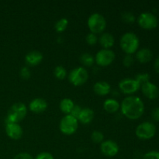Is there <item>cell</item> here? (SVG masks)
Masks as SVG:
<instances>
[{
    "label": "cell",
    "instance_id": "1",
    "mask_svg": "<svg viewBox=\"0 0 159 159\" xmlns=\"http://www.w3.org/2000/svg\"><path fill=\"white\" fill-rule=\"evenodd\" d=\"M123 114L130 120H138L144 114V103L137 96H128L124 98L120 104Z\"/></svg>",
    "mask_w": 159,
    "mask_h": 159
},
{
    "label": "cell",
    "instance_id": "2",
    "mask_svg": "<svg viewBox=\"0 0 159 159\" xmlns=\"http://www.w3.org/2000/svg\"><path fill=\"white\" fill-rule=\"evenodd\" d=\"M120 44L126 54H133L136 53L139 48L140 40L134 33L126 32L120 37Z\"/></svg>",
    "mask_w": 159,
    "mask_h": 159
},
{
    "label": "cell",
    "instance_id": "3",
    "mask_svg": "<svg viewBox=\"0 0 159 159\" xmlns=\"http://www.w3.org/2000/svg\"><path fill=\"white\" fill-rule=\"evenodd\" d=\"M27 113V107L23 102H16L9 108L7 116L6 118V124L7 123H17L23 120Z\"/></svg>",
    "mask_w": 159,
    "mask_h": 159
},
{
    "label": "cell",
    "instance_id": "4",
    "mask_svg": "<svg viewBox=\"0 0 159 159\" xmlns=\"http://www.w3.org/2000/svg\"><path fill=\"white\" fill-rule=\"evenodd\" d=\"M88 26L90 32L94 34H102L107 27L106 18L99 12H93L89 16L88 19Z\"/></svg>",
    "mask_w": 159,
    "mask_h": 159
},
{
    "label": "cell",
    "instance_id": "5",
    "mask_svg": "<svg viewBox=\"0 0 159 159\" xmlns=\"http://www.w3.org/2000/svg\"><path fill=\"white\" fill-rule=\"evenodd\" d=\"M79 127V120L77 118L71 114L65 115L61 120L59 124V129L61 131L66 135H71L75 133Z\"/></svg>",
    "mask_w": 159,
    "mask_h": 159
},
{
    "label": "cell",
    "instance_id": "6",
    "mask_svg": "<svg viewBox=\"0 0 159 159\" xmlns=\"http://www.w3.org/2000/svg\"><path fill=\"white\" fill-rule=\"evenodd\" d=\"M89 72L85 67H76L68 74V80L75 86H79L87 82Z\"/></svg>",
    "mask_w": 159,
    "mask_h": 159
},
{
    "label": "cell",
    "instance_id": "7",
    "mask_svg": "<svg viewBox=\"0 0 159 159\" xmlns=\"http://www.w3.org/2000/svg\"><path fill=\"white\" fill-rule=\"evenodd\" d=\"M156 134V127L150 121H145L137 127L135 134L139 139L149 140L152 139Z\"/></svg>",
    "mask_w": 159,
    "mask_h": 159
},
{
    "label": "cell",
    "instance_id": "8",
    "mask_svg": "<svg viewBox=\"0 0 159 159\" xmlns=\"http://www.w3.org/2000/svg\"><path fill=\"white\" fill-rule=\"evenodd\" d=\"M138 23L143 29L152 30L158 26V20L154 13L150 12H144L140 14L138 16Z\"/></svg>",
    "mask_w": 159,
    "mask_h": 159
},
{
    "label": "cell",
    "instance_id": "9",
    "mask_svg": "<svg viewBox=\"0 0 159 159\" xmlns=\"http://www.w3.org/2000/svg\"><path fill=\"white\" fill-rule=\"evenodd\" d=\"M116 57L114 51H112L111 49H102L99 50L96 53L95 56V62L99 66H108L110 64L113 62Z\"/></svg>",
    "mask_w": 159,
    "mask_h": 159
},
{
    "label": "cell",
    "instance_id": "10",
    "mask_svg": "<svg viewBox=\"0 0 159 159\" xmlns=\"http://www.w3.org/2000/svg\"><path fill=\"white\" fill-rule=\"evenodd\" d=\"M119 88L124 94L132 96L141 89V85L132 78H125L119 82Z\"/></svg>",
    "mask_w": 159,
    "mask_h": 159
},
{
    "label": "cell",
    "instance_id": "11",
    "mask_svg": "<svg viewBox=\"0 0 159 159\" xmlns=\"http://www.w3.org/2000/svg\"><path fill=\"white\" fill-rule=\"evenodd\" d=\"M119 145L113 140H107L101 143L100 150L104 155L107 157H113L119 152Z\"/></svg>",
    "mask_w": 159,
    "mask_h": 159
},
{
    "label": "cell",
    "instance_id": "12",
    "mask_svg": "<svg viewBox=\"0 0 159 159\" xmlns=\"http://www.w3.org/2000/svg\"><path fill=\"white\" fill-rule=\"evenodd\" d=\"M143 94L151 100L157 99L159 96V89L155 84L148 82L141 85Z\"/></svg>",
    "mask_w": 159,
    "mask_h": 159
},
{
    "label": "cell",
    "instance_id": "13",
    "mask_svg": "<svg viewBox=\"0 0 159 159\" xmlns=\"http://www.w3.org/2000/svg\"><path fill=\"white\" fill-rule=\"evenodd\" d=\"M6 133L11 139L18 140L23 136V130L17 123H7L6 124Z\"/></svg>",
    "mask_w": 159,
    "mask_h": 159
},
{
    "label": "cell",
    "instance_id": "14",
    "mask_svg": "<svg viewBox=\"0 0 159 159\" xmlns=\"http://www.w3.org/2000/svg\"><path fill=\"white\" fill-rule=\"evenodd\" d=\"M48 102L43 98H35L29 104V108L33 113H41L48 108Z\"/></svg>",
    "mask_w": 159,
    "mask_h": 159
},
{
    "label": "cell",
    "instance_id": "15",
    "mask_svg": "<svg viewBox=\"0 0 159 159\" xmlns=\"http://www.w3.org/2000/svg\"><path fill=\"white\" fill-rule=\"evenodd\" d=\"M43 58V54L40 51L34 50V51H30L26 54L25 61L30 66H36L42 61Z\"/></svg>",
    "mask_w": 159,
    "mask_h": 159
},
{
    "label": "cell",
    "instance_id": "16",
    "mask_svg": "<svg viewBox=\"0 0 159 159\" xmlns=\"http://www.w3.org/2000/svg\"><path fill=\"white\" fill-rule=\"evenodd\" d=\"M153 58V52L148 48L138 49L136 52V59L141 64L148 63Z\"/></svg>",
    "mask_w": 159,
    "mask_h": 159
},
{
    "label": "cell",
    "instance_id": "17",
    "mask_svg": "<svg viewBox=\"0 0 159 159\" xmlns=\"http://www.w3.org/2000/svg\"><path fill=\"white\" fill-rule=\"evenodd\" d=\"M98 41L99 42L101 46L106 49H110L111 47L113 46L115 43V38L113 35L110 33L103 32L99 37Z\"/></svg>",
    "mask_w": 159,
    "mask_h": 159
},
{
    "label": "cell",
    "instance_id": "18",
    "mask_svg": "<svg viewBox=\"0 0 159 159\" xmlns=\"http://www.w3.org/2000/svg\"><path fill=\"white\" fill-rule=\"evenodd\" d=\"M93 90L95 93L99 96H106L109 94L111 90V85L106 81H99L96 82L93 85Z\"/></svg>",
    "mask_w": 159,
    "mask_h": 159
},
{
    "label": "cell",
    "instance_id": "19",
    "mask_svg": "<svg viewBox=\"0 0 159 159\" xmlns=\"http://www.w3.org/2000/svg\"><path fill=\"white\" fill-rule=\"evenodd\" d=\"M94 111L90 108H82L78 116V120L82 124H88L94 119Z\"/></svg>",
    "mask_w": 159,
    "mask_h": 159
},
{
    "label": "cell",
    "instance_id": "20",
    "mask_svg": "<svg viewBox=\"0 0 159 159\" xmlns=\"http://www.w3.org/2000/svg\"><path fill=\"white\" fill-rule=\"evenodd\" d=\"M103 108L107 113H113L119 110V109L120 108V104L116 99L113 98H109L104 101Z\"/></svg>",
    "mask_w": 159,
    "mask_h": 159
},
{
    "label": "cell",
    "instance_id": "21",
    "mask_svg": "<svg viewBox=\"0 0 159 159\" xmlns=\"http://www.w3.org/2000/svg\"><path fill=\"white\" fill-rule=\"evenodd\" d=\"M75 103L70 98H64L59 104L60 110L66 115L70 114L74 107Z\"/></svg>",
    "mask_w": 159,
    "mask_h": 159
},
{
    "label": "cell",
    "instance_id": "22",
    "mask_svg": "<svg viewBox=\"0 0 159 159\" xmlns=\"http://www.w3.org/2000/svg\"><path fill=\"white\" fill-rule=\"evenodd\" d=\"M80 61L84 66L91 67L95 63V57L90 53H83L80 56Z\"/></svg>",
    "mask_w": 159,
    "mask_h": 159
},
{
    "label": "cell",
    "instance_id": "23",
    "mask_svg": "<svg viewBox=\"0 0 159 159\" xmlns=\"http://www.w3.org/2000/svg\"><path fill=\"white\" fill-rule=\"evenodd\" d=\"M68 25V20L66 18H61L57 20L54 25L56 31L58 33H61L66 30Z\"/></svg>",
    "mask_w": 159,
    "mask_h": 159
},
{
    "label": "cell",
    "instance_id": "24",
    "mask_svg": "<svg viewBox=\"0 0 159 159\" xmlns=\"http://www.w3.org/2000/svg\"><path fill=\"white\" fill-rule=\"evenodd\" d=\"M54 75L57 79L62 80V79H65L66 78L67 71L65 67H63L62 65H57L54 68Z\"/></svg>",
    "mask_w": 159,
    "mask_h": 159
},
{
    "label": "cell",
    "instance_id": "25",
    "mask_svg": "<svg viewBox=\"0 0 159 159\" xmlns=\"http://www.w3.org/2000/svg\"><path fill=\"white\" fill-rule=\"evenodd\" d=\"M135 80L140 84V85H143V84L146 83V82H150V75L147 72H141L138 73L135 75Z\"/></svg>",
    "mask_w": 159,
    "mask_h": 159
},
{
    "label": "cell",
    "instance_id": "26",
    "mask_svg": "<svg viewBox=\"0 0 159 159\" xmlns=\"http://www.w3.org/2000/svg\"><path fill=\"white\" fill-rule=\"evenodd\" d=\"M91 140L96 144H101L104 141V134L99 130H93L91 134Z\"/></svg>",
    "mask_w": 159,
    "mask_h": 159
},
{
    "label": "cell",
    "instance_id": "27",
    "mask_svg": "<svg viewBox=\"0 0 159 159\" xmlns=\"http://www.w3.org/2000/svg\"><path fill=\"white\" fill-rule=\"evenodd\" d=\"M121 18H122L123 21L127 23H134L136 20L134 14L132 12H129V11H125V12H122L121 14Z\"/></svg>",
    "mask_w": 159,
    "mask_h": 159
},
{
    "label": "cell",
    "instance_id": "28",
    "mask_svg": "<svg viewBox=\"0 0 159 159\" xmlns=\"http://www.w3.org/2000/svg\"><path fill=\"white\" fill-rule=\"evenodd\" d=\"M98 40H99V37H97V34L94 33L89 32L85 37V40L87 43L89 45H95L98 42Z\"/></svg>",
    "mask_w": 159,
    "mask_h": 159
},
{
    "label": "cell",
    "instance_id": "29",
    "mask_svg": "<svg viewBox=\"0 0 159 159\" xmlns=\"http://www.w3.org/2000/svg\"><path fill=\"white\" fill-rule=\"evenodd\" d=\"M123 64H124V66L126 67H130L134 62V57L132 54H126V55L123 57Z\"/></svg>",
    "mask_w": 159,
    "mask_h": 159
},
{
    "label": "cell",
    "instance_id": "30",
    "mask_svg": "<svg viewBox=\"0 0 159 159\" xmlns=\"http://www.w3.org/2000/svg\"><path fill=\"white\" fill-rule=\"evenodd\" d=\"M20 75L23 79H28L30 77L31 71L28 67H23V68H21V69H20Z\"/></svg>",
    "mask_w": 159,
    "mask_h": 159
},
{
    "label": "cell",
    "instance_id": "31",
    "mask_svg": "<svg viewBox=\"0 0 159 159\" xmlns=\"http://www.w3.org/2000/svg\"><path fill=\"white\" fill-rule=\"evenodd\" d=\"M142 159H159V152L158 151H151L147 152L143 156Z\"/></svg>",
    "mask_w": 159,
    "mask_h": 159
},
{
    "label": "cell",
    "instance_id": "32",
    "mask_svg": "<svg viewBox=\"0 0 159 159\" xmlns=\"http://www.w3.org/2000/svg\"><path fill=\"white\" fill-rule=\"evenodd\" d=\"M34 159H54L52 154L48 152H43L39 153Z\"/></svg>",
    "mask_w": 159,
    "mask_h": 159
},
{
    "label": "cell",
    "instance_id": "33",
    "mask_svg": "<svg viewBox=\"0 0 159 159\" xmlns=\"http://www.w3.org/2000/svg\"><path fill=\"white\" fill-rule=\"evenodd\" d=\"M13 159H34L30 154L27 152H21L19 153L14 157Z\"/></svg>",
    "mask_w": 159,
    "mask_h": 159
},
{
    "label": "cell",
    "instance_id": "34",
    "mask_svg": "<svg viewBox=\"0 0 159 159\" xmlns=\"http://www.w3.org/2000/svg\"><path fill=\"white\" fill-rule=\"evenodd\" d=\"M82 109V108H81L79 105H75V104L74 107H73L72 110H71V112L70 114H71V116H75V118H78V116H79V113H80Z\"/></svg>",
    "mask_w": 159,
    "mask_h": 159
},
{
    "label": "cell",
    "instance_id": "35",
    "mask_svg": "<svg viewBox=\"0 0 159 159\" xmlns=\"http://www.w3.org/2000/svg\"><path fill=\"white\" fill-rule=\"evenodd\" d=\"M152 118L153 120L158 122L159 121V107H155L152 111Z\"/></svg>",
    "mask_w": 159,
    "mask_h": 159
},
{
    "label": "cell",
    "instance_id": "36",
    "mask_svg": "<svg viewBox=\"0 0 159 159\" xmlns=\"http://www.w3.org/2000/svg\"><path fill=\"white\" fill-rule=\"evenodd\" d=\"M154 68H155V71L159 74V56L155 59V63H154Z\"/></svg>",
    "mask_w": 159,
    "mask_h": 159
},
{
    "label": "cell",
    "instance_id": "37",
    "mask_svg": "<svg viewBox=\"0 0 159 159\" xmlns=\"http://www.w3.org/2000/svg\"><path fill=\"white\" fill-rule=\"evenodd\" d=\"M134 159H138V158H134Z\"/></svg>",
    "mask_w": 159,
    "mask_h": 159
}]
</instances>
